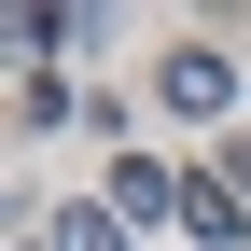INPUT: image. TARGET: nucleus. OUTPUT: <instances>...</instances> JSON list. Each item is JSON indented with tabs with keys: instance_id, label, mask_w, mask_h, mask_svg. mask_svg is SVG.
I'll return each mask as SVG.
<instances>
[{
	"instance_id": "nucleus-1",
	"label": "nucleus",
	"mask_w": 251,
	"mask_h": 251,
	"mask_svg": "<svg viewBox=\"0 0 251 251\" xmlns=\"http://www.w3.org/2000/svg\"><path fill=\"white\" fill-rule=\"evenodd\" d=\"M112 224H181V168L126 153V168H112Z\"/></svg>"
},
{
	"instance_id": "nucleus-2",
	"label": "nucleus",
	"mask_w": 251,
	"mask_h": 251,
	"mask_svg": "<svg viewBox=\"0 0 251 251\" xmlns=\"http://www.w3.org/2000/svg\"><path fill=\"white\" fill-rule=\"evenodd\" d=\"M153 84H168V112H224V98H237V56H209V42H181V56H168Z\"/></svg>"
},
{
	"instance_id": "nucleus-3",
	"label": "nucleus",
	"mask_w": 251,
	"mask_h": 251,
	"mask_svg": "<svg viewBox=\"0 0 251 251\" xmlns=\"http://www.w3.org/2000/svg\"><path fill=\"white\" fill-rule=\"evenodd\" d=\"M181 224H196V237H251V196L224 168H181Z\"/></svg>"
},
{
	"instance_id": "nucleus-4",
	"label": "nucleus",
	"mask_w": 251,
	"mask_h": 251,
	"mask_svg": "<svg viewBox=\"0 0 251 251\" xmlns=\"http://www.w3.org/2000/svg\"><path fill=\"white\" fill-rule=\"evenodd\" d=\"M14 42H28V56H70V42H84V14H70V0H28V14H14Z\"/></svg>"
},
{
	"instance_id": "nucleus-5",
	"label": "nucleus",
	"mask_w": 251,
	"mask_h": 251,
	"mask_svg": "<svg viewBox=\"0 0 251 251\" xmlns=\"http://www.w3.org/2000/svg\"><path fill=\"white\" fill-rule=\"evenodd\" d=\"M42 251H126V224H112V209H56V237Z\"/></svg>"
},
{
	"instance_id": "nucleus-6",
	"label": "nucleus",
	"mask_w": 251,
	"mask_h": 251,
	"mask_svg": "<svg viewBox=\"0 0 251 251\" xmlns=\"http://www.w3.org/2000/svg\"><path fill=\"white\" fill-rule=\"evenodd\" d=\"M224 181H237V196H251V140H224Z\"/></svg>"
}]
</instances>
